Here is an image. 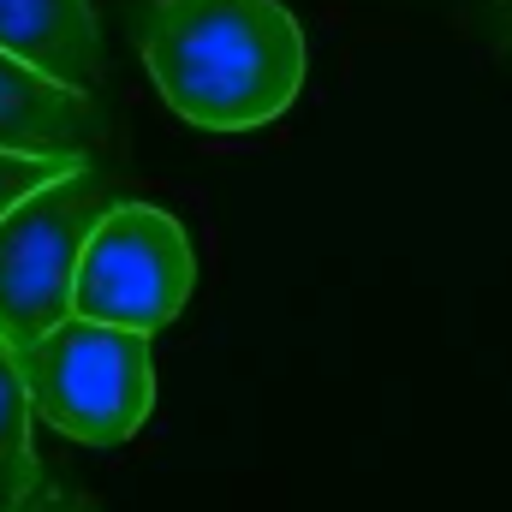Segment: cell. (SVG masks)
I'll return each mask as SVG.
<instances>
[{
  "mask_svg": "<svg viewBox=\"0 0 512 512\" xmlns=\"http://www.w3.org/2000/svg\"><path fill=\"white\" fill-rule=\"evenodd\" d=\"M137 48L161 102L197 131H256L304 90V30L280 0H155Z\"/></svg>",
  "mask_w": 512,
  "mask_h": 512,
  "instance_id": "cell-1",
  "label": "cell"
},
{
  "mask_svg": "<svg viewBox=\"0 0 512 512\" xmlns=\"http://www.w3.org/2000/svg\"><path fill=\"white\" fill-rule=\"evenodd\" d=\"M18 370L36 417L78 447H126L155 405L149 334L108 322L66 316L30 352H18Z\"/></svg>",
  "mask_w": 512,
  "mask_h": 512,
  "instance_id": "cell-2",
  "label": "cell"
},
{
  "mask_svg": "<svg viewBox=\"0 0 512 512\" xmlns=\"http://www.w3.org/2000/svg\"><path fill=\"white\" fill-rule=\"evenodd\" d=\"M114 203L120 197L108 191V179L78 161L0 215V340L12 352H30L48 328L72 316L84 245Z\"/></svg>",
  "mask_w": 512,
  "mask_h": 512,
  "instance_id": "cell-3",
  "label": "cell"
},
{
  "mask_svg": "<svg viewBox=\"0 0 512 512\" xmlns=\"http://www.w3.org/2000/svg\"><path fill=\"white\" fill-rule=\"evenodd\" d=\"M191 292H197V251L173 209L137 203V197L102 209L78 262L72 316L131 328V334H161L167 322L185 316Z\"/></svg>",
  "mask_w": 512,
  "mask_h": 512,
  "instance_id": "cell-4",
  "label": "cell"
},
{
  "mask_svg": "<svg viewBox=\"0 0 512 512\" xmlns=\"http://www.w3.org/2000/svg\"><path fill=\"white\" fill-rule=\"evenodd\" d=\"M90 137H96L90 90H66L0 48V155H84Z\"/></svg>",
  "mask_w": 512,
  "mask_h": 512,
  "instance_id": "cell-5",
  "label": "cell"
},
{
  "mask_svg": "<svg viewBox=\"0 0 512 512\" xmlns=\"http://www.w3.org/2000/svg\"><path fill=\"white\" fill-rule=\"evenodd\" d=\"M0 48L66 90H96L102 36L90 0H0Z\"/></svg>",
  "mask_w": 512,
  "mask_h": 512,
  "instance_id": "cell-6",
  "label": "cell"
},
{
  "mask_svg": "<svg viewBox=\"0 0 512 512\" xmlns=\"http://www.w3.org/2000/svg\"><path fill=\"white\" fill-rule=\"evenodd\" d=\"M30 387L18 370V352L0 340V512H18L36 489H42V465L30 447Z\"/></svg>",
  "mask_w": 512,
  "mask_h": 512,
  "instance_id": "cell-7",
  "label": "cell"
},
{
  "mask_svg": "<svg viewBox=\"0 0 512 512\" xmlns=\"http://www.w3.org/2000/svg\"><path fill=\"white\" fill-rule=\"evenodd\" d=\"M84 155H0V215L18 203V197H30L36 185H48V179H60L66 167H78Z\"/></svg>",
  "mask_w": 512,
  "mask_h": 512,
  "instance_id": "cell-8",
  "label": "cell"
},
{
  "mask_svg": "<svg viewBox=\"0 0 512 512\" xmlns=\"http://www.w3.org/2000/svg\"><path fill=\"white\" fill-rule=\"evenodd\" d=\"M18 512H84V507H78V501H66V495H42V489H36Z\"/></svg>",
  "mask_w": 512,
  "mask_h": 512,
  "instance_id": "cell-9",
  "label": "cell"
},
{
  "mask_svg": "<svg viewBox=\"0 0 512 512\" xmlns=\"http://www.w3.org/2000/svg\"><path fill=\"white\" fill-rule=\"evenodd\" d=\"M495 30H501V48L512 54V0H501V12H495Z\"/></svg>",
  "mask_w": 512,
  "mask_h": 512,
  "instance_id": "cell-10",
  "label": "cell"
}]
</instances>
